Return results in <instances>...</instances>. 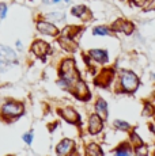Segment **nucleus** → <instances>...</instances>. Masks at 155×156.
I'll return each mask as SVG.
<instances>
[{"mask_svg": "<svg viewBox=\"0 0 155 156\" xmlns=\"http://www.w3.org/2000/svg\"><path fill=\"white\" fill-rule=\"evenodd\" d=\"M16 55L14 53V50H11L10 48L0 45V71H5L11 67V65L16 64Z\"/></svg>", "mask_w": 155, "mask_h": 156, "instance_id": "f257e3e1", "label": "nucleus"}, {"mask_svg": "<svg viewBox=\"0 0 155 156\" xmlns=\"http://www.w3.org/2000/svg\"><path fill=\"white\" fill-rule=\"evenodd\" d=\"M121 84H123V88L125 91H128V92L135 91L139 86L138 76H136L133 72L124 71L123 73H121Z\"/></svg>", "mask_w": 155, "mask_h": 156, "instance_id": "f03ea898", "label": "nucleus"}, {"mask_svg": "<svg viewBox=\"0 0 155 156\" xmlns=\"http://www.w3.org/2000/svg\"><path fill=\"white\" fill-rule=\"evenodd\" d=\"M2 113L5 117H18L23 113V106L20 103H15V102H10L5 103L2 107Z\"/></svg>", "mask_w": 155, "mask_h": 156, "instance_id": "7ed1b4c3", "label": "nucleus"}, {"mask_svg": "<svg viewBox=\"0 0 155 156\" xmlns=\"http://www.w3.org/2000/svg\"><path fill=\"white\" fill-rule=\"evenodd\" d=\"M103 124H102V118L97 114H93L90 117V121H88V130H90L91 134H97L98 132H101Z\"/></svg>", "mask_w": 155, "mask_h": 156, "instance_id": "20e7f679", "label": "nucleus"}, {"mask_svg": "<svg viewBox=\"0 0 155 156\" xmlns=\"http://www.w3.org/2000/svg\"><path fill=\"white\" fill-rule=\"evenodd\" d=\"M72 148H74V141H72V140L64 139L57 145L56 151H57V155L59 156H68L71 152H72Z\"/></svg>", "mask_w": 155, "mask_h": 156, "instance_id": "39448f33", "label": "nucleus"}, {"mask_svg": "<svg viewBox=\"0 0 155 156\" xmlns=\"http://www.w3.org/2000/svg\"><path fill=\"white\" fill-rule=\"evenodd\" d=\"M31 50H33V53H34L35 56L44 57L48 52H49V45H48L45 41L38 40V41H35V42L31 45Z\"/></svg>", "mask_w": 155, "mask_h": 156, "instance_id": "423d86ee", "label": "nucleus"}, {"mask_svg": "<svg viewBox=\"0 0 155 156\" xmlns=\"http://www.w3.org/2000/svg\"><path fill=\"white\" fill-rule=\"evenodd\" d=\"M37 29L40 33L42 34H48V35H56L59 33V30L56 26H53L49 22H38L37 23Z\"/></svg>", "mask_w": 155, "mask_h": 156, "instance_id": "0eeeda50", "label": "nucleus"}, {"mask_svg": "<svg viewBox=\"0 0 155 156\" xmlns=\"http://www.w3.org/2000/svg\"><path fill=\"white\" fill-rule=\"evenodd\" d=\"M113 30H116V31H125L127 34H131V33L133 31V25L129 22H127V20L120 19L113 25Z\"/></svg>", "mask_w": 155, "mask_h": 156, "instance_id": "6e6552de", "label": "nucleus"}, {"mask_svg": "<svg viewBox=\"0 0 155 156\" xmlns=\"http://www.w3.org/2000/svg\"><path fill=\"white\" fill-rule=\"evenodd\" d=\"M60 114L64 117L65 119H67V121L72 122V124H75V122L79 121V115H78V113L74 109H71V107H67V109L60 110Z\"/></svg>", "mask_w": 155, "mask_h": 156, "instance_id": "1a4fd4ad", "label": "nucleus"}, {"mask_svg": "<svg viewBox=\"0 0 155 156\" xmlns=\"http://www.w3.org/2000/svg\"><path fill=\"white\" fill-rule=\"evenodd\" d=\"M90 57L94 58L98 62H106L108 61V53L106 50H99V49H94L90 50Z\"/></svg>", "mask_w": 155, "mask_h": 156, "instance_id": "9d476101", "label": "nucleus"}, {"mask_svg": "<svg viewBox=\"0 0 155 156\" xmlns=\"http://www.w3.org/2000/svg\"><path fill=\"white\" fill-rule=\"evenodd\" d=\"M95 109H97V113L99 117L105 118L108 115V109H106V102L103 99H98L97 101V105H95Z\"/></svg>", "mask_w": 155, "mask_h": 156, "instance_id": "9b49d317", "label": "nucleus"}, {"mask_svg": "<svg viewBox=\"0 0 155 156\" xmlns=\"http://www.w3.org/2000/svg\"><path fill=\"white\" fill-rule=\"evenodd\" d=\"M86 155L87 156H103L101 148L97 145V144H90L87 147V151H86Z\"/></svg>", "mask_w": 155, "mask_h": 156, "instance_id": "f8f14e48", "label": "nucleus"}, {"mask_svg": "<svg viewBox=\"0 0 155 156\" xmlns=\"http://www.w3.org/2000/svg\"><path fill=\"white\" fill-rule=\"evenodd\" d=\"M86 12H87V8H86L85 5H76V7L72 8V14L75 15V16L82 18V16H85Z\"/></svg>", "mask_w": 155, "mask_h": 156, "instance_id": "ddd939ff", "label": "nucleus"}, {"mask_svg": "<svg viewBox=\"0 0 155 156\" xmlns=\"http://www.w3.org/2000/svg\"><path fill=\"white\" fill-rule=\"evenodd\" d=\"M93 34L94 35H108V34H110V31H109L108 27H105V26H98V27L94 29Z\"/></svg>", "mask_w": 155, "mask_h": 156, "instance_id": "4468645a", "label": "nucleus"}, {"mask_svg": "<svg viewBox=\"0 0 155 156\" xmlns=\"http://www.w3.org/2000/svg\"><path fill=\"white\" fill-rule=\"evenodd\" d=\"M46 18L48 19H55L56 22H61V20H64L65 15L63 12H53V14H48Z\"/></svg>", "mask_w": 155, "mask_h": 156, "instance_id": "2eb2a0df", "label": "nucleus"}, {"mask_svg": "<svg viewBox=\"0 0 155 156\" xmlns=\"http://www.w3.org/2000/svg\"><path fill=\"white\" fill-rule=\"evenodd\" d=\"M114 126L117 128V129H120V130H128L129 129V125L127 124V122H124V121H114Z\"/></svg>", "mask_w": 155, "mask_h": 156, "instance_id": "dca6fc26", "label": "nucleus"}, {"mask_svg": "<svg viewBox=\"0 0 155 156\" xmlns=\"http://www.w3.org/2000/svg\"><path fill=\"white\" fill-rule=\"evenodd\" d=\"M131 137H132V143L135 144V147H136V148H139V147H143V141H142V140L139 139L138 136H136L135 133H133V134H132V136H131Z\"/></svg>", "mask_w": 155, "mask_h": 156, "instance_id": "f3484780", "label": "nucleus"}, {"mask_svg": "<svg viewBox=\"0 0 155 156\" xmlns=\"http://www.w3.org/2000/svg\"><path fill=\"white\" fill-rule=\"evenodd\" d=\"M116 156H131V152L128 149H117Z\"/></svg>", "mask_w": 155, "mask_h": 156, "instance_id": "a211bd4d", "label": "nucleus"}, {"mask_svg": "<svg viewBox=\"0 0 155 156\" xmlns=\"http://www.w3.org/2000/svg\"><path fill=\"white\" fill-rule=\"evenodd\" d=\"M5 14H7V5L4 3H2L0 4V18H4Z\"/></svg>", "mask_w": 155, "mask_h": 156, "instance_id": "6ab92c4d", "label": "nucleus"}, {"mask_svg": "<svg viewBox=\"0 0 155 156\" xmlns=\"http://www.w3.org/2000/svg\"><path fill=\"white\" fill-rule=\"evenodd\" d=\"M23 140H25L27 144H31V141H33V134L31 133H26L25 136H23Z\"/></svg>", "mask_w": 155, "mask_h": 156, "instance_id": "aec40b11", "label": "nucleus"}, {"mask_svg": "<svg viewBox=\"0 0 155 156\" xmlns=\"http://www.w3.org/2000/svg\"><path fill=\"white\" fill-rule=\"evenodd\" d=\"M44 3H48V4H56V3H59L60 0H42Z\"/></svg>", "mask_w": 155, "mask_h": 156, "instance_id": "412c9836", "label": "nucleus"}, {"mask_svg": "<svg viewBox=\"0 0 155 156\" xmlns=\"http://www.w3.org/2000/svg\"><path fill=\"white\" fill-rule=\"evenodd\" d=\"M16 46L18 48H22V44H20V41H18V42H16Z\"/></svg>", "mask_w": 155, "mask_h": 156, "instance_id": "4be33fe9", "label": "nucleus"}, {"mask_svg": "<svg viewBox=\"0 0 155 156\" xmlns=\"http://www.w3.org/2000/svg\"><path fill=\"white\" fill-rule=\"evenodd\" d=\"M138 156H146V154H142V152H138Z\"/></svg>", "mask_w": 155, "mask_h": 156, "instance_id": "5701e85b", "label": "nucleus"}]
</instances>
